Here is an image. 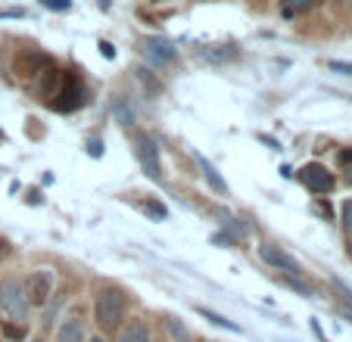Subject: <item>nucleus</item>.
Masks as SVG:
<instances>
[{"label": "nucleus", "instance_id": "obj_1", "mask_svg": "<svg viewBox=\"0 0 352 342\" xmlns=\"http://www.w3.org/2000/svg\"><path fill=\"white\" fill-rule=\"evenodd\" d=\"M128 315V293L116 283H107L97 290V299H94V321L103 333H116V330L125 323Z\"/></svg>", "mask_w": 352, "mask_h": 342}, {"label": "nucleus", "instance_id": "obj_2", "mask_svg": "<svg viewBox=\"0 0 352 342\" xmlns=\"http://www.w3.org/2000/svg\"><path fill=\"white\" fill-rule=\"evenodd\" d=\"M50 106L56 112H75L78 106H85V87H81L78 75L72 72L60 75V84H56L54 97H50Z\"/></svg>", "mask_w": 352, "mask_h": 342}, {"label": "nucleus", "instance_id": "obj_3", "mask_svg": "<svg viewBox=\"0 0 352 342\" xmlns=\"http://www.w3.org/2000/svg\"><path fill=\"white\" fill-rule=\"evenodd\" d=\"M0 305H3V311H10L16 321H25L28 308H32V302H28V296H25V283L16 280V277L0 283Z\"/></svg>", "mask_w": 352, "mask_h": 342}, {"label": "nucleus", "instance_id": "obj_4", "mask_svg": "<svg viewBox=\"0 0 352 342\" xmlns=\"http://www.w3.org/2000/svg\"><path fill=\"white\" fill-rule=\"evenodd\" d=\"M128 137H131V144H134V156H138L144 174L146 178H160L162 168H160V150H156V140L144 131H131Z\"/></svg>", "mask_w": 352, "mask_h": 342}, {"label": "nucleus", "instance_id": "obj_5", "mask_svg": "<svg viewBox=\"0 0 352 342\" xmlns=\"http://www.w3.org/2000/svg\"><path fill=\"white\" fill-rule=\"evenodd\" d=\"M299 184L306 187L309 193H315V196H324V193H331L337 187V181H333V174L321 162H309L299 168Z\"/></svg>", "mask_w": 352, "mask_h": 342}, {"label": "nucleus", "instance_id": "obj_6", "mask_svg": "<svg viewBox=\"0 0 352 342\" xmlns=\"http://www.w3.org/2000/svg\"><path fill=\"white\" fill-rule=\"evenodd\" d=\"M140 53H144L153 66H172V62L178 60L175 44L172 41H166V38H144L140 41Z\"/></svg>", "mask_w": 352, "mask_h": 342}, {"label": "nucleus", "instance_id": "obj_7", "mask_svg": "<svg viewBox=\"0 0 352 342\" xmlns=\"http://www.w3.org/2000/svg\"><path fill=\"white\" fill-rule=\"evenodd\" d=\"M50 293H54V274H50V271H34V274H28V280H25L28 302L32 305H47Z\"/></svg>", "mask_w": 352, "mask_h": 342}, {"label": "nucleus", "instance_id": "obj_8", "mask_svg": "<svg viewBox=\"0 0 352 342\" xmlns=\"http://www.w3.org/2000/svg\"><path fill=\"white\" fill-rule=\"evenodd\" d=\"M259 255H262V262L265 264H272L274 271H284V274H293V277H299L302 271H299V262L293 255H287L284 249H274L272 243H265V246H259Z\"/></svg>", "mask_w": 352, "mask_h": 342}, {"label": "nucleus", "instance_id": "obj_9", "mask_svg": "<svg viewBox=\"0 0 352 342\" xmlns=\"http://www.w3.org/2000/svg\"><path fill=\"white\" fill-rule=\"evenodd\" d=\"M56 342H85V323H81V317H66L60 323Z\"/></svg>", "mask_w": 352, "mask_h": 342}, {"label": "nucleus", "instance_id": "obj_10", "mask_svg": "<svg viewBox=\"0 0 352 342\" xmlns=\"http://www.w3.org/2000/svg\"><path fill=\"white\" fill-rule=\"evenodd\" d=\"M116 342H150V327L144 321H128V327H119Z\"/></svg>", "mask_w": 352, "mask_h": 342}, {"label": "nucleus", "instance_id": "obj_11", "mask_svg": "<svg viewBox=\"0 0 352 342\" xmlns=\"http://www.w3.org/2000/svg\"><path fill=\"white\" fill-rule=\"evenodd\" d=\"M234 56H237V47H225V44H219V47H203V50H199V60L215 62V66H221V62L234 60Z\"/></svg>", "mask_w": 352, "mask_h": 342}, {"label": "nucleus", "instance_id": "obj_12", "mask_svg": "<svg viewBox=\"0 0 352 342\" xmlns=\"http://www.w3.org/2000/svg\"><path fill=\"white\" fill-rule=\"evenodd\" d=\"M199 165H203V178L209 181V187H212L215 193H221V196H228V181H221V174L212 168V162H206V159H199Z\"/></svg>", "mask_w": 352, "mask_h": 342}, {"label": "nucleus", "instance_id": "obj_13", "mask_svg": "<svg viewBox=\"0 0 352 342\" xmlns=\"http://www.w3.org/2000/svg\"><path fill=\"white\" fill-rule=\"evenodd\" d=\"M312 3H315V0H280V13H284L287 19H293V16L312 10Z\"/></svg>", "mask_w": 352, "mask_h": 342}, {"label": "nucleus", "instance_id": "obj_14", "mask_svg": "<svg viewBox=\"0 0 352 342\" xmlns=\"http://www.w3.org/2000/svg\"><path fill=\"white\" fill-rule=\"evenodd\" d=\"M197 315H199V317H206V321H212L215 327H225V330H234V333H240V327H237L234 321H228V317H221V315H215V311L203 308V305H197Z\"/></svg>", "mask_w": 352, "mask_h": 342}, {"label": "nucleus", "instance_id": "obj_15", "mask_svg": "<svg viewBox=\"0 0 352 342\" xmlns=\"http://www.w3.org/2000/svg\"><path fill=\"white\" fill-rule=\"evenodd\" d=\"M41 7L54 10V13H66V10L72 7V0H41Z\"/></svg>", "mask_w": 352, "mask_h": 342}, {"label": "nucleus", "instance_id": "obj_16", "mask_svg": "<svg viewBox=\"0 0 352 342\" xmlns=\"http://www.w3.org/2000/svg\"><path fill=\"white\" fill-rule=\"evenodd\" d=\"M144 212H146V215H153V218H166V215H168L166 205H160V203H146Z\"/></svg>", "mask_w": 352, "mask_h": 342}, {"label": "nucleus", "instance_id": "obj_17", "mask_svg": "<svg viewBox=\"0 0 352 342\" xmlns=\"http://www.w3.org/2000/svg\"><path fill=\"white\" fill-rule=\"evenodd\" d=\"M3 333H7L10 339H16V342L25 339V330H22V327H13V323H3Z\"/></svg>", "mask_w": 352, "mask_h": 342}, {"label": "nucleus", "instance_id": "obj_18", "mask_svg": "<svg viewBox=\"0 0 352 342\" xmlns=\"http://www.w3.org/2000/svg\"><path fill=\"white\" fill-rule=\"evenodd\" d=\"M331 72H340V75H352V62H331Z\"/></svg>", "mask_w": 352, "mask_h": 342}, {"label": "nucleus", "instance_id": "obj_19", "mask_svg": "<svg viewBox=\"0 0 352 342\" xmlns=\"http://www.w3.org/2000/svg\"><path fill=\"white\" fill-rule=\"evenodd\" d=\"M25 10H0V19H22Z\"/></svg>", "mask_w": 352, "mask_h": 342}, {"label": "nucleus", "instance_id": "obj_20", "mask_svg": "<svg viewBox=\"0 0 352 342\" xmlns=\"http://www.w3.org/2000/svg\"><path fill=\"white\" fill-rule=\"evenodd\" d=\"M87 152H91V156H100V152H103V144H100L97 137L87 140Z\"/></svg>", "mask_w": 352, "mask_h": 342}, {"label": "nucleus", "instance_id": "obj_21", "mask_svg": "<svg viewBox=\"0 0 352 342\" xmlns=\"http://www.w3.org/2000/svg\"><path fill=\"white\" fill-rule=\"evenodd\" d=\"M343 221H346V231H352V203L343 205Z\"/></svg>", "mask_w": 352, "mask_h": 342}, {"label": "nucleus", "instance_id": "obj_22", "mask_svg": "<svg viewBox=\"0 0 352 342\" xmlns=\"http://www.w3.org/2000/svg\"><path fill=\"white\" fill-rule=\"evenodd\" d=\"M315 212H318V215H324V218H331V205H327V203H315Z\"/></svg>", "mask_w": 352, "mask_h": 342}, {"label": "nucleus", "instance_id": "obj_23", "mask_svg": "<svg viewBox=\"0 0 352 342\" xmlns=\"http://www.w3.org/2000/svg\"><path fill=\"white\" fill-rule=\"evenodd\" d=\"M100 53H103V56H107V60H113V56H116L113 44H100Z\"/></svg>", "mask_w": 352, "mask_h": 342}, {"label": "nucleus", "instance_id": "obj_24", "mask_svg": "<svg viewBox=\"0 0 352 342\" xmlns=\"http://www.w3.org/2000/svg\"><path fill=\"white\" fill-rule=\"evenodd\" d=\"M340 165H352V150H343V152H340Z\"/></svg>", "mask_w": 352, "mask_h": 342}, {"label": "nucleus", "instance_id": "obj_25", "mask_svg": "<svg viewBox=\"0 0 352 342\" xmlns=\"http://www.w3.org/2000/svg\"><path fill=\"white\" fill-rule=\"evenodd\" d=\"M346 181L352 184V165H346Z\"/></svg>", "mask_w": 352, "mask_h": 342}, {"label": "nucleus", "instance_id": "obj_26", "mask_svg": "<svg viewBox=\"0 0 352 342\" xmlns=\"http://www.w3.org/2000/svg\"><path fill=\"white\" fill-rule=\"evenodd\" d=\"M87 342H107V339H103V336H94V339H87Z\"/></svg>", "mask_w": 352, "mask_h": 342}, {"label": "nucleus", "instance_id": "obj_27", "mask_svg": "<svg viewBox=\"0 0 352 342\" xmlns=\"http://www.w3.org/2000/svg\"><path fill=\"white\" fill-rule=\"evenodd\" d=\"M3 246H7V243H3V240H0V252H3Z\"/></svg>", "mask_w": 352, "mask_h": 342}, {"label": "nucleus", "instance_id": "obj_28", "mask_svg": "<svg viewBox=\"0 0 352 342\" xmlns=\"http://www.w3.org/2000/svg\"><path fill=\"white\" fill-rule=\"evenodd\" d=\"M32 342H44V339H32Z\"/></svg>", "mask_w": 352, "mask_h": 342}]
</instances>
